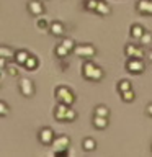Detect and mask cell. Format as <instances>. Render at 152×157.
<instances>
[{"mask_svg": "<svg viewBox=\"0 0 152 157\" xmlns=\"http://www.w3.org/2000/svg\"><path fill=\"white\" fill-rule=\"evenodd\" d=\"M28 56H29V52H26V51H18V52H15V61H17V64H21V66H23Z\"/></svg>", "mask_w": 152, "mask_h": 157, "instance_id": "14", "label": "cell"}, {"mask_svg": "<svg viewBox=\"0 0 152 157\" xmlns=\"http://www.w3.org/2000/svg\"><path fill=\"white\" fill-rule=\"evenodd\" d=\"M95 115L97 116H108V110L105 106H98L97 110H95Z\"/></svg>", "mask_w": 152, "mask_h": 157, "instance_id": "20", "label": "cell"}, {"mask_svg": "<svg viewBox=\"0 0 152 157\" xmlns=\"http://www.w3.org/2000/svg\"><path fill=\"white\" fill-rule=\"evenodd\" d=\"M8 115V105L5 101H0V116Z\"/></svg>", "mask_w": 152, "mask_h": 157, "instance_id": "21", "label": "cell"}, {"mask_svg": "<svg viewBox=\"0 0 152 157\" xmlns=\"http://www.w3.org/2000/svg\"><path fill=\"white\" fill-rule=\"evenodd\" d=\"M28 10H29L33 15H43V13H44L43 3L38 2V0H31V2L28 3Z\"/></svg>", "mask_w": 152, "mask_h": 157, "instance_id": "6", "label": "cell"}, {"mask_svg": "<svg viewBox=\"0 0 152 157\" xmlns=\"http://www.w3.org/2000/svg\"><path fill=\"white\" fill-rule=\"evenodd\" d=\"M54 142V149H56L57 152H61V149H66V147L69 146V137H66V136H61V137H57V139H54L52 141Z\"/></svg>", "mask_w": 152, "mask_h": 157, "instance_id": "8", "label": "cell"}, {"mask_svg": "<svg viewBox=\"0 0 152 157\" xmlns=\"http://www.w3.org/2000/svg\"><path fill=\"white\" fill-rule=\"evenodd\" d=\"M127 69H129L131 72H137V71H142L144 69V64H142L139 59H134V61H129V64H127Z\"/></svg>", "mask_w": 152, "mask_h": 157, "instance_id": "9", "label": "cell"}, {"mask_svg": "<svg viewBox=\"0 0 152 157\" xmlns=\"http://www.w3.org/2000/svg\"><path fill=\"white\" fill-rule=\"evenodd\" d=\"M83 149H85V151L95 149V141L90 139V137H88V139H85V141H83Z\"/></svg>", "mask_w": 152, "mask_h": 157, "instance_id": "17", "label": "cell"}, {"mask_svg": "<svg viewBox=\"0 0 152 157\" xmlns=\"http://www.w3.org/2000/svg\"><path fill=\"white\" fill-rule=\"evenodd\" d=\"M0 57L3 59H12L15 57V51L8 46H0Z\"/></svg>", "mask_w": 152, "mask_h": 157, "instance_id": "11", "label": "cell"}, {"mask_svg": "<svg viewBox=\"0 0 152 157\" xmlns=\"http://www.w3.org/2000/svg\"><path fill=\"white\" fill-rule=\"evenodd\" d=\"M93 123H95L97 128H105L106 126V116H95L93 118Z\"/></svg>", "mask_w": 152, "mask_h": 157, "instance_id": "15", "label": "cell"}, {"mask_svg": "<svg viewBox=\"0 0 152 157\" xmlns=\"http://www.w3.org/2000/svg\"><path fill=\"white\" fill-rule=\"evenodd\" d=\"M127 49H129V51H136V49L132 48V46H129ZM129 54H131V56H136V57H141V56H142V52H141V51H139V54H137V52H129Z\"/></svg>", "mask_w": 152, "mask_h": 157, "instance_id": "24", "label": "cell"}, {"mask_svg": "<svg viewBox=\"0 0 152 157\" xmlns=\"http://www.w3.org/2000/svg\"><path fill=\"white\" fill-rule=\"evenodd\" d=\"M54 115H56V118L59 121H72L75 120V111L70 110V105H64V103H61V105H57L56 111H54Z\"/></svg>", "mask_w": 152, "mask_h": 157, "instance_id": "1", "label": "cell"}, {"mask_svg": "<svg viewBox=\"0 0 152 157\" xmlns=\"http://www.w3.org/2000/svg\"><path fill=\"white\" fill-rule=\"evenodd\" d=\"M49 31H51L52 34H56V36H61V34L64 33V26H62V23H59V21L51 23V26H49Z\"/></svg>", "mask_w": 152, "mask_h": 157, "instance_id": "12", "label": "cell"}, {"mask_svg": "<svg viewBox=\"0 0 152 157\" xmlns=\"http://www.w3.org/2000/svg\"><path fill=\"white\" fill-rule=\"evenodd\" d=\"M5 69H7V72L10 74V75H17L18 74V69L15 66H5Z\"/></svg>", "mask_w": 152, "mask_h": 157, "instance_id": "22", "label": "cell"}, {"mask_svg": "<svg viewBox=\"0 0 152 157\" xmlns=\"http://www.w3.org/2000/svg\"><path fill=\"white\" fill-rule=\"evenodd\" d=\"M83 75H85L87 78H90V80H100L103 72H101V69H98L95 66V64L87 62L85 66H83Z\"/></svg>", "mask_w": 152, "mask_h": 157, "instance_id": "2", "label": "cell"}, {"mask_svg": "<svg viewBox=\"0 0 152 157\" xmlns=\"http://www.w3.org/2000/svg\"><path fill=\"white\" fill-rule=\"evenodd\" d=\"M23 66L26 67V69H31V71H33V69H36V66H38V59L34 57L33 54H29V56L26 57V61H25Z\"/></svg>", "mask_w": 152, "mask_h": 157, "instance_id": "13", "label": "cell"}, {"mask_svg": "<svg viewBox=\"0 0 152 157\" xmlns=\"http://www.w3.org/2000/svg\"><path fill=\"white\" fill-rule=\"evenodd\" d=\"M39 141L44 142V144H51V142L54 141V132L51 128H44V129H41V132H39Z\"/></svg>", "mask_w": 152, "mask_h": 157, "instance_id": "5", "label": "cell"}, {"mask_svg": "<svg viewBox=\"0 0 152 157\" xmlns=\"http://www.w3.org/2000/svg\"><path fill=\"white\" fill-rule=\"evenodd\" d=\"M97 3H98V0H88V2H87V8H90V10L97 8Z\"/></svg>", "mask_w": 152, "mask_h": 157, "instance_id": "23", "label": "cell"}, {"mask_svg": "<svg viewBox=\"0 0 152 157\" xmlns=\"http://www.w3.org/2000/svg\"><path fill=\"white\" fill-rule=\"evenodd\" d=\"M38 26H39V28H46V21H44V20H39V21H38Z\"/></svg>", "mask_w": 152, "mask_h": 157, "instance_id": "26", "label": "cell"}, {"mask_svg": "<svg viewBox=\"0 0 152 157\" xmlns=\"http://www.w3.org/2000/svg\"><path fill=\"white\" fill-rule=\"evenodd\" d=\"M124 87L129 88V82H121V83H120V88H124Z\"/></svg>", "mask_w": 152, "mask_h": 157, "instance_id": "27", "label": "cell"}, {"mask_svg": "<svg viewBox=\"0 0 152 157\" xmlns=\"http://www.w3.org/2000/svg\"><path fill=\"white\" fill-rule=\"evenodd\" d=\"M61 44H62V46H64V48L67 49L69 52H70L72 49H74V41H72V39H64V41H62Z\"/></svg>", "mask_w": 152, "mask_h": 157, "instance_id": "18", "label": "cell"}, {"mask_svg": "<svg viewBox=\"0 0 152 157\" xmlns=\"http://www.w3.org/2000/svg\"><path fill=\"white\" fill-rule=\"evenodd\" d=\"M97 10H98V12H100L101 15H106L108 12H110L108 5H106V3H103V2H98V3H97Z\"/></svg>", "mask_w": 152, "mask_h": 157, "instance_id": "16", "label": "cell"}, {"mask_svg": "<svg viewBox=\"0 0 152 157\" xmlns=\"http://www.w3.org/2000/svg\"><path fill=\"white\" fill-rule=\"evenodd\" d=\"M56 98L59 103H64V105H72V101H74V95L67 87H57Z\"/></svg>", "mask_w": 152, "mask_h": 157, "instance_id": "3", "label": "cell"}, {"mask_svg": "<svg viewBox=\"0 0 152 157\" xmlns=\"http://www.w3.org/2000/svg\"><path fill=\"white\" fill-rule=\"evenodd\" d=\"M5 66H7V59H3V57H0V69H3Z\"/></svg>", "mask_w": 152, "mask_h": 157, "instance_id": "25", "label": "cell"}, {"mask_svg": "<svg viewBox=\"0 0 152 157\" xmlns=\"http://www.w3.org/2000/svg\"><path fill=\"white\" fill-rule=\"evenodd\" d=\"M137 8H139L142 13L149 15V13H152V2L150 0H142V2L137 5Z\"/></svg>", "mask_w": 152, "mask_h": 157, "instance_id": "10", "label": "cell"}, {"mask_svg": "<svg viewBox=\"0 0 152 157\" xmlns=\"http://www.w3.org/2000/svg\"><path fill=\"white\" fill-rule=\"evenodd\" d=\"M75 52L78 54V56H83V57H90V56H93L95 54V48H92V46H78V48H75Z\"/></svg>", "mask_w": 152, "mask_h": 157, "instance_id": "7", "label": "cell"}, {"mask_svg": "<svg viewBox=\"0 0 152 157\" xmlns=\"http://www.w3.org/2000/svg\"><path fill=\"white\" fill-rule=\"evenodd\" d=\"M20 92L23 93L25 97H31L34 93V85L29 78H21L20 80Z\"/></svg>", "mask_w": 152, "mask_h": 157, "instance_id": "4", "label": "cell"}, {"mask_svg": "<svg viewBox=\"0 0 152 157\" xmlns=\"http://www.w3.org/2000/svg\"><path fill=\"white\" fill-rule=\"evenodd\" d=\"M56 52H57V56H61V57H64L66 54H69V51L62 46V44H59V46L56 48Z\"/></svg>", "mask_w": 152, "mask_h": 157, "instance_id": "19", "label": "cell"}]
</instances>
